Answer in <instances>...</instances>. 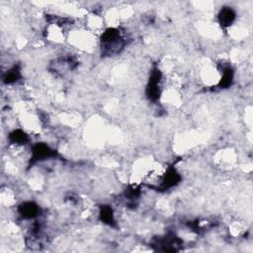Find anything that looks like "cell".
<instances>
[{"label":"cell","mask_w":253,"mask_h":253,"mask_svg":"<svg viewBox=\"0 0 253 253\" xmlns=\"http://www.w3.org/2000/svg\"><path fill=\"white\" fill-rule=\"evenodd\" d=\"M236 19V13L231 7H222L217 15V20L222 28L230 27Z\"/></svg>","instance_id":"5b68a950"},{"label":"cell","mask_w":253,"mask_h":253,"mask_svg":"<svg viewBox=\"0 0 253 253\" xmlns=\"http://www.w3.org/2000/svg\"><path fill=\"white\" fill-rule=\"evenodd\" d=\"M18 213L19 215L26 220H31L35 219L40 215L41 212V208L39 207L38 204L32 201H26L21 203L18 206Z\"/></svg>","instance_id":"277c9868"},{"label":"cell","mask_w":253,"mask_h":253,"mask_svg":"<svg viewBox=\"0 0 253 253\" xmlns=\"http://www.w3.org/2000/svg\"><path fill=\"white\" fill-rule=\"evenodd\" d=\"M54 156H56V151L54 149L50 148L43 142H38L35 143L31 148L30 163L34 164L37 162H42Z\"/></svg>","instance_id":"3957f363"},{"label":"cell","mask_w":253,"mask_h":253,"mask_svg":"<svg viewBox=\"0 0 253 253\" xmlns=\"http://www.w3.org/2000/svg\"><path fill=\"white\" fill-rule=\"evenodd\" d=\"M162 73L157 67H153L150 71L149 78L145 88V95L150 101H157L161 96Z\"/></svg>","instance_id":"7a4b0ae2"},{"label":"cell","mask_w":253,"mask_h":253,"mask_svg":"<svg viewBox=\"0 0 253 253\" xmlns=\"http://www.w3.org/2000/svg\"><path fill=\"white\" fill-rule=\"evenodd\" d=\"M3 82L7 85H10V84H14L16 82H18L21 78V71H20V68L19 66L17 65H14L12 67H10L9 69H7L5 71V73L3 74Z\"/></svg>","instance_id":"52a82bcc"},{"label":"cell","mask_w":253,"mask_h":253,"mask_svg":"<svg viewBox=\"0 0 253 253\" xmlns=\"http://www.w3.org/2000/svg\"><path fill=\"white\" fill-rule=\"evenodd\" d=\"M126 45V38L116 28L106 29L100 37V49L104 56L118 55Z\"/></svg>","instance_id":"6da1fadb"},{"label":"cell","mask_w":253,"mask_h":253,"mask_svg":"<svg viewBox=\"0 0 253 253\" xmlns=\"http://www.w3.org/2000/svg\"><path fill=\"white\" fill-rule=\"evenodd\" d=\"M233 81V70L227 66L222 68L220 78L218 80V86L220 88H227L231 85Z\"/></svg>","instance_id":"9c48e42d"},{"label":"cell","mask_w":253,"mask_h":253,"mask_svg":"<svg viewBox=\"0 0 253 253\" xmlns=\"http://www.w3.org/2000/svg\"><path fill=\"white\" fill-rule=\"evenodd\" d=\"M99 217L102 222L108 225H114L115 223V213L110 206H102L99 211Z\"/></svg>","instance_id":"ba28073f"},{"label":"cell","mask_w":253,"mask_h":253,"mask_svg":"<svg viewBox=\"0 0 253 253\" xmlns=\"http://www.w3.org/2000/svg\"><path fill=\"white\" fill-rule=\"evenodd\" d=\"M8 139L10 144L14 145L15 147H22L29 142L30 137H29V134L23 129L16 128L9 133Z\"/></svg>","instance_id":"8992f818"}]
</instances>
